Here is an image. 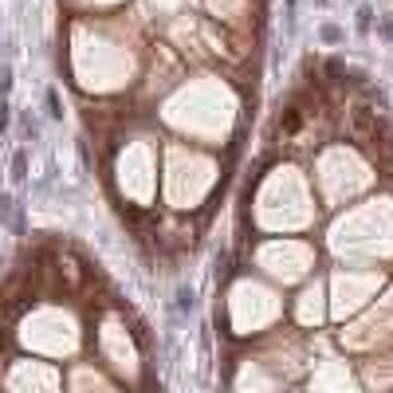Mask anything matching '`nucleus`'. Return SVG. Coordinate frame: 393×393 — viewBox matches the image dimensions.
Segmentation results:
<instances>
[{"instance_id":"obj_1","label":"nucleus","mask_w":393,"mask_h":393,"mask_svg":"<svg viewBox=\"0 0 393 393\" xmlns=\"http://www.w3.org/2000/svg\"><path fill=\"white\" fill-rule=\"evenodd\" d=\"M354 24H358V32L373 28V8H370V4H358V20H354Z\"/></svg>"},{"instance_id":"obj_2","label":"nucleus","mask_w":393,"mask_h":393,"mask_svg":"<svg viewBox=\"0 0 393 393\" xmlns=\"http://www.w3.org/2000/svg\"><path fill=\"white\" fill-rule=\"evenodd\" d=\"M319 36H323V44H338V39H342V28H338V24H323Z\"/></svg>"},{"instance_id":"obj_3","label":"nucleus","mask_w":393,"mask_h":393,"mask_svg":"<svg viewBox=\"0 0 393 393\" xmlns=\"http://www.w3.org/2000/svg\"><path fill=\"white\" fill-rule=\"evenodd\" d=\"M378 36H382V39H389V44H393V16L378 20Z\"/></svg>"}]
</instances>
